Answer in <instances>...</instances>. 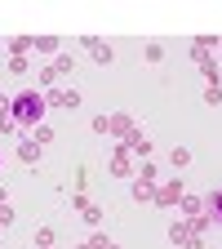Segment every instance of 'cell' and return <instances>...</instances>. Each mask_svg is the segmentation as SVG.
I'll list each match as a JSON object with an SVG mask.
<instances>
[{"label": "cell", "instance_id": "1", "mask_svg": "<svg viewBox=\"0 0 222 249\" xmlns=\"http://www.w3.org/2000/svg\"><path fill=\"white\" fill-rule=\"evenodd\" d=\"M14 111H18V120H36L40 116V98L36 93H22V98L14 103Z\"/></svg>", "mask_w": 222, "mask_h": 249}, {"label": "cell", "instance_id": "2", "mask_svg": "<svg viewBox=\"0 0 222 249\" xmlns=\"http://www.w3.org/2000/svg\"><path fill=\"white\" fill-rule=\"evenodd\" d=\"M213 213L222 218V192H213Z\"/></svg>", "mask_w": 222, "mask_h": 249}]
</instances>
